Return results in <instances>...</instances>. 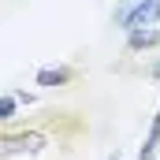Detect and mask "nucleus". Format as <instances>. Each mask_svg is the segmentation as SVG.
Here are the masks:
<instances>
[{"label": "nucleus", "instance_id": "obj_1", "mask_svg": "<svg viewBox=\"0 0 160 160\" xmlns=\"http://www.w3.org/2000/svg\"><path fill=\"white\" fill-rule=\"evenodd\" d=\"M48 145V138L41 130H15V134H0V160L11 157H38Z\"/></svg>", "mask_w": 160, "mask_h": 160}, {"label": "nucleus", "instance_id": "obj_4", "mask_svg": "<svg viewBox=\"0 0 160 160\" xmlns=\"http://www.w3.org/2000/svg\"><path fill=\"white\" fill-rule=\"evenodd\" d=\"M157 149H160V112L153 116V127H149V134L138 149V160H157Z\"/></svg>", "mask_w": 160, "mask_h": 160}, {"label": "nucleus", "instance_id": "obj_7", "mask_svg": "<svg viewBox=\"0 0 160 160\" xmlns=\"http://www.w3.org/2000/svg\"><path fill=\"white\" fill-rule=\"evenodd\" d=\"M149 75H153V78L160 82V60H157V63H153V71H149Z\"/></svg>", "mask_w": 160, "mask_h": 160}, {"label": "nucleus", "instance_id": "obj_2", "mask_svg": "<svg viewBox=\"0 0 160 160\" xmlns=\"http://www.w3.org/2000/svg\"><path fill=\"white\" fill-rule=\"evenodd\" d=\"M116 22H119L127 34H134V30H153L160 22V0H138L134 8H123L119 15H116Z\"/></svg>", "mask_w": 160, "mask_h": 160}, {"label": "nucleus", "instance_id": "obj_6", "mask_svg": "<svg viewBox=\"0 0 160 160\" xmlns=\"http://www.w3.org/2000/svg\"><path fill=\"white\" fill-rule=\"evenodd\" d=\"M15 108H19V97H15V93H4V97H0V123L11 119V116H15Z\"/></svg>", "mask_w": 160, "mask_h": 160}, {"label": "nucleus", "instance_id": "obj_3", "mask_svg": "<svg viewBox=\"0 0 160 160\" xmlns=\"http://www.w3.org/2000/svg\"><path fill=\"white\" fill-rule=\"evenodd\" d=\"M71 78H75V71H71V67H41L34 82L45 86V89H52V86H67Z\"/></svg>", "mask_w": 160, "mask_h": 160}, {"label": "nucleus", "instance_id": "obj_8", "mask_svg": "<svg viewBox=\"0 0 160 160\" xmlns=\"http://www.w3.org/2000/svg\"><path fill=\"white\" fill-rule=\"evenodd\" d=\"M116 160H119V157H116Z\"/></svg>", "mask_w": 160, "mask_h": 160}, {"label": "nucleus", "instance_id": "obj_5", "mask_svg": "<svg viewBox=\"0 0 160 160\" xmlns=\"http://www.w3.org/2000/svg\"><path fill=\"white\" fill-rule=\"evenodd\" d=\"M153 45H160V30L153 26V30H134V34H127V48L130 52H142V48H153Z\"/></svg>", "mask_w": 160, "mask_h": 160}]
</instances>
